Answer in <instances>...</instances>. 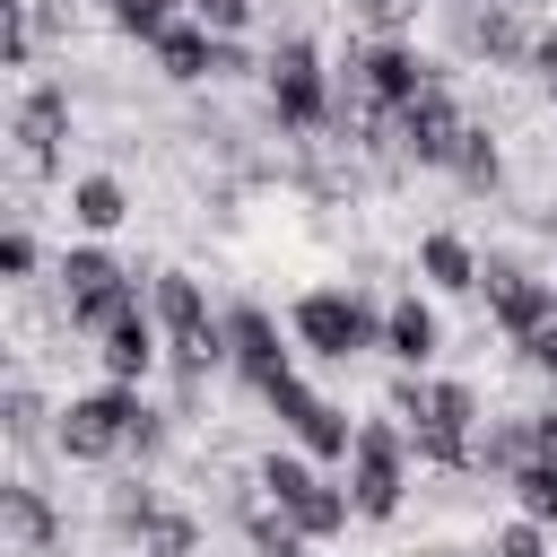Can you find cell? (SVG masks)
Here are the masks:
<instances>
[{
  "label": "cell",
  "instance_id": "obj_15",
  "mask_svg": "<svg viewBox=\"0 0 557 557\" xmlns=\"http://www.w3.org/2000/svg\"><path fill=\"white\" fill-rule=\"evenodd\" d=\"M435 348H444L435 305H426V296H392V305H383V357H392L400 374H426V366H435Z\"/></svg>",
  "mask_w": 557,
  "mask_h": 557
},
{
  "label": "cell",
  "instance_id": "obj_29",
  "mask_svg": "<svg viewBox=\"0 0 557 557\" xmlns=\"http://www.w3.org/2000/svg\"><path fill=\"white\" fill-rule=\"evenodd\" d=\"M513 348H522V366H531V374L557 392V322H548V331H531V339H513Z\"/></svg>",
  "mask_w": 557,
  "mask_h": 557
},
{
  "label": "cell",
  "instance_id": "obj_8",
  "mask_svg": "<svg viewBox=\"0 0 557 557\" xmlns=\"http://www.w3.org/2000/svg\"><path fill=\"white\" fill-rule=\"evenodd\" d=\"M131 305H148V296H139V278H131L104 244H70V252H61V313H70L78 331L122 322Z\"/></svg>",
  "mask_w": 557,
  "mask_h": 557
},
{
  "label": "cell",
  "instance_id": "obj_12",
  "mask_svg": "<svg viewBox=\"0 0 557 557\" xmlns=\"http://www.w3.org/2000/svg\"><path fill=\"white\" fill-rule=\"evenodd\" d=\"M461 104H453V87L435 78L426 96H409L400 113H392V148L409 157V165H453V148H461Z\"/></svg>",
  "mask_w": 557,
  "mask_h": 557
},
{
  "label": "cell",
  "instance_id": "obj_18",
  "mask_svg": "<svg viewBox=\"0 0 557 557\" xmlns=\"http://www.w3.org/2000/svg\"><path fill=\"white\" fill-rule=\"evenodd\" d=\"M61 139H70V87H35V96L17 104V148H26L35 165H52Z\"/></svg>",
  "mask_w": 557,
  "mask_h": 557
},
{
  "label": "cell",
  "instance_id": "obj_21",
  "mask_svg": "<svg viewBox=\"0 0 557 557\" xmlns=\"http://www.w3.org/2000/svg\"><path fill=\"white\" fill-rule=\"evenodd\" d=\"M522 461H531V418H487L479 444H470V470H505L513 479Z\"/></svg>",
  "mask_w": 557,
  "mask_h": 557
},
{
  "label": "cell",
  "instance_id": "obj_11",
  "mask_svg": "<svg viewBox=\"0 0 557 557\" xmlns=\"http://www.w3.org/2000/svg\"><path fill=\"white\" fill-rule=\"evenodd\" d=\"M479 296H487V313H496V331L505 339H531V331H548L557 322V278H540V270H522V261H479Z\"/></svg>",
  "mask_w": 557,
  "mask_h": 557
},
{
  "label": "cell",
  "instance_id": "obj_26",
  "mask_svg": "<svg viewBox=\"0 0 557 557\" xmlns=\"http://www.w3.org/2000/svg\"><path fill=\"white\" fill-rule=\"evenodd\" d=\"M0 61H9V70H26V61H35V17H26V0H9V9H0Z\"/></svg>",
  "mask_w": 557,
  "mask_h": 557
},
{
  "label": "cell",
  "instance_id": "obj_13",
  "mask_svg": "<svg viewBox=\"0 0 557 557\" xmlns=\"http://www.w3.org/2000/svg\"><path fill=\"white\" fill-rule=\"evenodd\" d=\"M287 339H296V331H278L261 305H235V313H226V366H235L252 392H270L278 374H296V348H287Z\"/></svg>",
  "mask_w": 557,
  "mask_h": 557
},
{
  "label": "cell",
  "instance_id": "obj_33",
  "mask_svg": "<svg viewBox=\"0 0 557 557\" xmlns=\"http://www.w3.org/2000/svg\"><path fill=\"white\" fill-rule=\"evenodd\" d=\"M531 70H540V78H557V26H548V35L531 44Z\"/></svg>",
  "mask_w": 557,
  "mask_h": 557
},
{
  "label": "cell",
  "instance_id": "obj_1",
  "mask_svg": "<svg viewBox=\"0 0 557 557\" xmlns=\"http://www.w3.org/2000/svg\"><path fill=\"white\" fill-rule=\"evenodd\" d=\"M392 418L409 426L418 461L426 470H470V444H479V392L453 383V374H400L392 383Z\"/></svg>",
  "mask_w": 557,
  "mask_h": 557
},
{
  "label": "cell",
  "instance_id": "obj_5",
  "mask_svg": "<svg viewBox=\"0 0 557 557\" xmlns=\"http://www.w3.org/2000/svg\"><path fill=\"white\" fill-rule=\"evenodd\" d=\"M409 426L400 418H366L357 426V444H348V505H357V522H392L400 513V496H409Z\"/></svg>",
  "mask_w": 557,
  "mask_h": 557
},
{
  "label": "cell",
  "instance_id": "obj_35",
  "mask_svg": "<svg viewBox=\"0 0 557 557\" xmlns=\"http://www.w3.org/2000/svg\"><path fill=\"white\" fill-rule=\"evenodd\" d=\"M548 96H557V78H548Z\"/></svg>",
  "mask_w": 557,
  "mask_h": 557
},
{
  "label": "cell",
  "instance_id": "obj_16",
  "mask_svg": "<svg viewBox=\"0 0 557 557\" xmlns=\"http://www.w3.org/2000/svg\"><path fill=\"white\" fill-rule=\"evenodd\" d=\"M148 52H157V70H165V78H183V87L218 78V35H209V26L191 17V9H183V17H174V26L157 35V44H148Z\"/></svg>",
  "mask_w": 557,
  "mask_h": 557
},
{
  "label": "cell",
  "instance_id": "obj_10",
  "mask_svg": "<svg viewBox=\"0 0 557 557\" xmlns=\"http://www.w3.org/2000/svg\"><path fill=\"white\" fill-rule=\"evenodd\" d=\"M261 409H270V418H278V435H287L296 453H313V461H348V444H357L348 409H339V400H322L305 374H278V383L261 392Z\"/></svg>",
  "mask_w": 557,
  "mask_h": 557
},
{
  "label": "cell",
  "instance_id": "obj_20",
  "mask_svg": "<svg viewBox=\"0 0 557 557\" xmlns=\"http://www.w3.org/2000/svg\"><path fill=\"white\" fill-rule=\"evenodd\" d=\"M418 278L444 287V296H470V287H479V252H470L461 235H426V244H418Z\"/></svg>",
  "mask_w": 557,
  "mask_h": 557
},
{
  "label": "cell",
  "instance_id": "obj_2",
  "mask_svg": "<svg viewBox=\"0 0 557 557\" xmlns=\"http://www.w3.org/2000/svg\"><path fill=\"white\" fill-rule=\"evenodd\" d=\"M148 305H157V322H165V357H174V374H183V383H209V374L226 366V313H209L200 278H191V270H157Z\"/></svg>",
  "mask_w": 557,
  "mask_h": 557
},
{
  "label": "cell",
  "instance_id": "obj_22",
  "mask_svg": "<svg viewBox=\"0 0 557 557\" xmlns=\"http://www.w3.org/2000/svg\"><path fill=\"white\" fill-rule=\"evenodd\" d=\"M9 531H17V548H35V557H44L52 540H61V522H52V505H44V496H35L26 479L9 487Z\"/></svg>",
  "mask_w": 557,
  "mask_h": 557
},
{
  "label": "cell",
  "instance_id": "obj_14",
  "mask_svg": "<svg viewBox=\"0 0 557 557\" xmlns=\"http://www.w3.org/2000/svg\"><path fill=\"white\" fill-rule=\"evenodd\" d=\"M157 357H165V322H157V305H131L122 322L96 331V366H104V383H139Z\"/></svg>",
  "mask_w": 557,
  "mask_h": 557
},
{
  "label": "cell",
  "instance_id": "obj_32",
  "mask_svg": "<svg viewBox=\"0 0 557 557\" xmlns=\"http://www.w3.org/2000/svg\"><path fill=\"white\" fill-rule=\"evenodd\" d=\"M531 461H557V400L531 409Z\"/></svg>",
  "mask_w": 557,
  "mask_h": 557
},
{
  "label": "cell",
  "instance_id": "obj_34",
  "mask_svg": "<svg viewBox=\"0 0 557 557\" xmlns=\"http://www.w3.org/2000/svg\"><path fill=\"white\" fill-rule=\"evenodd\" d=\"M513 9H540V0H513Z\"/></svg>",
  "mask_w": 557,
  "mask_h": 557
},
{
  "label": "cell",
  "instance_id": "obj_19",
  "mask_svg": "<svg viewBox=\"0 0 557 557\" xmlns=\"http://www.w3.org/2000/svg\"><path fill=\"white\" fill-rule=\"evenodd\" d=\"M70 218H78L87 235H113V226L131 218V191H122V174H78V183H70Z\"/></svg>",
  "mask_w": 557,
  "mask_h": 557
},
{
  "label": "cell",
  "instance_id": "obj_27",
  "mask_svg": "<svg viewBox=\"0 0 557 557\" xmlns=\"http://www.w3.org/2000/svg\"><path fill=\"white\" fill-rule=\"evenodd\" d=\"M496 557H548V522H531V513L505 522V531H496Z\"/></svg>",
  "mask_w": 557,
  "mask_h": 557
},
{
  "label": "cell",
  "instance_id": "obj_6",
  "mask_svg": "<svg viewBox=\"0 0 557 557\" xmlns=\"http://www.w3.org/2000/svg\"><path fill=\"white\" fill-rule=\"evenodd\" d=\"M139 418H148L139 383H104V392H78V400H61V418H52V444H61L70 461H113V453H131Z\"/></svg>",
  "mask_w": 557,
  "mask_h": 557
},
{
  "label": "cell",
  "instance_id": "obj_31",
  "mask_svg": "<svg viewBox=\"0 0 557 557\" xmlns=\"http://www.w3.org/2000/svg\"><path fill=\"white\" fill-rule=\"evenodd\" d=\"M26 270H35V235L9 226V235H0V278H26Z\"/></svg>",
  "mask_w": 557,
  "mask_h": 557
},
{
  "label": "cell",
  "instance_id": "obj_23",
  "mask_svg": "<svg viewBox=\"0 0 557 557\" xmlns=\"http://www.w3.org/2000/svg\"><path fill=\"white\" fill-rule=\"evenodd\" d=\"M453 174H461L470 191H496V174H505V157H496V139H487L479 122H470V131H461V148H453Z\"/></svg>",
  "mask_w": 557,
  "mask_h": 557
},
{
  "label": "cell",
  "instance_id": "obj_4",
  "mask_svg": "<svg viewBox=\"0 0 557 557\" xmlns=\"http://www.w3.org/2000/svg\"><path fill=\"white\" fill-rule=\"evenodd\" d=\"M287 331H296V348H305V357L348 366V357L383 348V305H374L366 287H305V296H296V313H287Z\"/></svg>",
  "mask_w": 557,
  "mask_h": 557
},
{
  "label": "cell",
  "instance_id": "obj_25",
  "mask_svg": "<svg viewBox=\"0 0 557 557\" xmlns=\"http://www.w3.org/2000/svg\"><path fill=\"white\" fill-rule=\"evenodd\" d=\"M104 9H113V26H122V35H139V44H157V35L183 17V0H104Z\"/></svg>",
  "mask_w": 557,
  "mask_h": 557
},
{
  "label": "cell",
  "instance_id": "obj_3",
  "mask_svg": "<svg viewBox=\"0 0 557 557\" xmlns=\"http://www.w3.org/2000/svg\"><path fill=\"white\" fill-rule=\"evenodd\" d=\"M252 487L305 531V540H339L348 522H357V505H348V479H322L313 470V453H261L252 461Z\"/></svg>",
  "mask_w": 557,
  "mask_h": 557
},
{
  "label": "cell",
  "instance_id": "obj_24",
  "mask_svg": "<svg viewBox=\"0 0 557 557\" xmlns=\"http://www.w3.org/2000/svg\"><path fill=\"white\" fill-rule=\"evenodd\" d=\"M505 487H513V505H522L531 522H557V461H522Z\"/></svg>",
  "mask_w": 557,
  "mask_h": 557
},
{
  "label": "cell",
  "instance_id": "obj_7",
  "mask_svg": "<svg viewBox=\"0 0 557 557\" xmlns=\"http://www.w3.org/2000/svg\"><path fill=\"white\" fill-rule=\"evenodd\" d=\"M426 87H435V61H426L418 44H400V35L348 52V104H366L374 122H392V113H400L409 96H426Z\"/></svg>",
  "mask_w": 557,
  "mask_h": 557
},
{
  "label": "cell",
  "instance_id": "obj_28",
  "mask_svg": "<svg viewBox=\"0 0 557 557\" xmlns=\"http://www.w3.org/2000/svg\"><path fill=\"white\" fill-rule=\"evenodd\" d=\"M209 35H244V17H252V0H183Z\"/></svg>",
  "mask_w": 557,
  "mask_h": 557
},
{
  "label": "cell",
  "instance_id": "obj_9",
  "mask_svg": "<svg viewBox=\"0 0 557 557\" xmlns=\"http://www.w3.org/2000/svg\"><path fill=\"white\" fill-rule=\"evenodd\" d=\"M261 87H270L278 131H322V122H331V70H322V52H313L305 35H278V44H270Z\"/></svg>",
  "mask_w": 557,
  "mask_h": 557
},
{
  "label": "cell",
  "instance_id": "obj_30",
  "mask_svg": "<svg viewBox=\"0 0 557 557\" xmlns=\"http://www.w3.org/2000/svg\"><path fill=\"white\" fill-rule=\"evenodd\" d=\"M409 9H418V0H348V17H366V26H383V35H400Z\"/></svg>",
  "mask_w": 557,
  "mask_h": 557
},
{
  "label": "cell",
  "instance_id": "obj_17",
  "mask_svg": "<svg viewBox=\"0 0 557 557\" xmlns=\"http://www.w3.org/2000/svg\"><path fill=\"white\" fill-rule=\"evenodd\" d=\"M531 44H540V35H522V9H513V0H487V9L470 17V52H487L496 70H531Z\"/></svg>",
  "mask_w": 557,
  "mask_h": 557
}]
</instances>
